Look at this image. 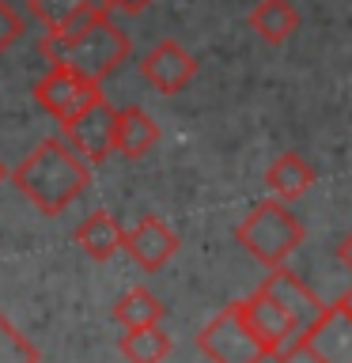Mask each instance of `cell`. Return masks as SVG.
Here are the masks:
<instances>
[{
	"instance_id": "6da1fadb",
	"label": "cell",
	"mask_w": 352,
	"mask_h": 363,
	"mask_svg": "<svg viewBox=\"0 0 352 363\" xmlns=\"http://www.w3.org/2000/svg\"><path fill=\"white\" fill-rule=\"evenodd\" d=\"M326 306L329 303H322L292 269L280 265L261 280V288L250 299H243V314L246 325L254 329V337L265 345L269 359L288 363L303 356L307 333L326 314Z\"/></svg>"
},
{
	"instance_id": "7a4b0ae2",
	"label": "cell",
	"mask_w": 352,
	"mask_h": 363,
	"mask_svg": "<svg viewBox=\"0 0 352 363\" xmlns=\"http://www.w3.org/2000/svg\"><path fill=\"white\" fill-rule=\"evenodd\" d=\"M11 186L42 216H61L91 186V163L65 136H53V140H42L11 170Z\"/></svg>"
},
{
	"instance_id": "3957f363",
	"label": "cell",
	"mask_w": 352,
	"mask_h": 363,
	"mask_svg": "<svg viewBox=\"0 0 352 363\" xmlns=\"http://www.w3.org/2000/svg\"><path fill=\"white\" fill-rule=\"evenodd\" d=\"M38 50L45 53L50 65H65L102 87V79H110L129 61L133 45H129V34L121 27H114L110 16H102L72 34H42Z\"/></svg>"
},
{
	"instance_id": "277c9868",
	"label": "cell",
	"mask_w": 352,
	"mask_h": 363,
	"mask_svg": "<svg viewBox=\"0 0 352 363\" xmlns=\"http://www.w3.org/2000/svg\"><path fill=\"white\" fill-rule=\"evenodd\" d=\"M238 246L265 269H280L295 250L303 246V223L288 212V201H261L238 223Z\"/></svg>"
},
{
	"instance_id": "5b68a950",
	"label": "cell",
	"mask_w": 352,
	"mask_h": 363,
	"mask_svg": "<svg viewBox=\"0 0 352 363\" xmlns=\"http://www.w3.org/2000/svg\"><path fill=\"white\" fill-rule=\"evenodd\" d=\"M197 348L212 363H265L269 359L265 345H261L254 337V329L246 325L243 299L227 303L220 314L204 322V329L197 333Z\"/></svg>"
},
{
	"instance_id": "8992f818",
	"label": "cell",
	"mask_w": 352,
	"mask_h": 363,
	"mask_svg": "<svg viewBox=\"0 0 352 363\" xmlns=\"http://www.w3.org/2000/svg\"><path fill=\"white\" fill-rule=\"evenodd\" d=\"M118 113L106 99H91L76 118L61 121V136L76 147L87 163H102L110 152H118Z\"/></svg>"
},
{
	"instance_id": "52a82bcc",
	"label": "cell",
	"mask_w": 352,
	"mask_h": 363,
	"mask_svg": "<svg viewBox=\"0 0 352 363\" xmlns=\"http://www.w3.org/2000/svg\"><path fill=\"white\" fill-rule=\"evenodd\" d=\"M99 95H102V87L95 84V79L79 76V72H72V68H65V65H50V72L34 84V102H38L45 113H53L57 121L76 118V113L84 110L91 99H99Z\"/></svg>"
},
{
	"instance_id": "ba28073f",
	"label": "cell",
	"mask_w": 352,
	"mask_h": 363,
	"mask_svg": "<svg viewBox=\"0 0 352 363\" xmlns=\"http://www.w3.org/2000/svg\"><path fill=\"white\" fill-rule=\"evenodd\" d=\"M141 76L159 91V95H178V91H186V84L197 76V57H193L182 42L163 38L141 57Z\"/></svg>"
},
{
	"instance_id": "9c48e42d",
	"label": "cell",
	"mask_w": 352,
	"mask_h": 363,
	"mask_svg": "<svg viewBox=\"0 0 352 363\" xmlns=\"http://www.w3.org/2000/svg\"><path fill=\"white\" fill-rule=\"evenodd\" d=\"M303 356H311L314 363H352V311L341 299L329 303L307 333Z\"/></svg>"
},
{
	"instance_id": "30bf717a",
	"label": "cell",
	"mask_w": 352,
	"mask_h": 363,
	"mask_svg": "<svg viewBox=\"0 0 352 363\" xmlns=\"http://www.w3.org/2000/svg\"><path fill=\"white\" fill-rule=\"evenodd\" d=\"M178 235L159 220V216H141L129 231H125V254H129L144 272H159L170 257L178 254Z\"/></svg>"
},
{
	"instance_id": "8fae6325",
	"label": "cell",
	"mask_w": 352,
	"mask_h": 363,
	"mask_svg": "<svg viewBox=\"0 0 352 363\" xmlns=\"http://www.w3.org/2000/svg\"><path fill=\"white\" fill-rule=\"evenodd\" d=\"M27 8L45 34H72L110 16V0H27Z\"/></svg>"
},
{
	"instance_id": "7c38bea8",
	"label": "cell",
	"mask_w": 352,
	"mask_h": 363,
	"mask_svg": "<svg viewBox=\"0 0 352 363\" xmlns=\"http://www.w3.org/2000/svg\"><path fill=\"white\" fill-rule=\"evenodd\" d=\"M265 186H269V193L277 201H295V197H303V193L314 186V167L307 163L299 152H284V155H277L269 163Z\"/></svg>"
},
{
	"instance_id": "4fadbf2b",
	"label": "cell",
	"mask_w": 352,
	"mask_h": 363,
	"mask_svg": "<svg viewBox=\"0 0 352 363\" xmlns=\"http://www.w3.org/2000/svg\"><path fill=\"white\" fill-rule=\"evenodd\" d=\"M76 242L91 261H110L118 250H125V227L110 212H91L76 227Z\"/></svg>"
},
{
	"instance_id": "5bb4252c",
	"label": "cell",
	"mask_w": 352,
	"mask_h": 363,
	"mask_svg": "<svg viewBox=\"0 0 352 363\" xmlns=\"http://www.w3.org/2000/svg\"><path fill=\"white\" fill-rule=\"evenodd\" d=\"M246 23H250V30H254L261 42L280 45V42H288L292 34L299 30V11H295L292 0H258Z\"/></svg>"
},
{
	"instance_id": "9a60e30c",
	"label": "cell",
	"mask_w": 352,
	"mask_h": 363,
	"mask_svg": "<svg viewBox=\"0 0 352 363\" xmlns=\"http://www.w3.org/2000/svg\"><path fill=\"white\" fill-rule=\"evenodd\" d=\"M159 144V125L148 110L125 106L118 113V155L125 159H144Z\"/></svg>"
},
{
	"instance_id": "2e32d148",
	"label": "cell",
	"mask_w": 352,
	"mask_h": 363,
	"mask_svg": "<svg viewBox=\"0 0 352 363\" xmlns=\"http://www.w3.org/2000/svg\"><path fill=\"white\" fill-rule=\"evenodd\" d=\"M167 314V306L155 299L148 288H129L114 303V322L121 329H144V325H159Z\"/></svg>"
},
{
	"instance_id": "e0dca14e",
	"label": "cell",
	"mask_w": 352,
	"mask_h": 363,
	"mask_svg": "<svg viewBox=\"0 0 352 363\" xmlns=\"http://www.w3.org/2000/svg\"><path fill=\"white\" fill-rule=\"evenodd\" d=\"M118 348L129 363H163L170 356V348H175V340L159 325H144V329H125Z\"/></svg>"
},
{
	"instance_id": "ac0fdd59",
	"label": "cell",
	"mask_w": 352,
	"mask_h": 363,
	"mask_svg": "<svg viewBox=\"0 0 352 363\" xmlns=\"http://www.w3.org/2000/svg\"><path fill=\"white\" fill-rule=\"evenodd\" d=\"M0 363H38V348L23 337L19 325H11L0 311Z\"/></svg>"
},
{
	"instance_id": "d6986e66",
	"label": "cell",
	"mask_w": 352,
	"mask_h": 363,
	"mask_svg": "<svg viewBox=\"0 0 352 363\" xmlns=\"http://www.w3.org/2000/svg\"><path fill=\"white\" fill-rule=\"evenodd\" d=\"M19 38H23V16L8 4V0H0V53L11 50Z\"/></svg>"
},
{
	"instance_id": "ffe728a7",
	"label": "cell",
	"mask_w": 352,
	"mask_h": 363,
	"mask_svg": "<svg viewBox=\"0 0 352 363\" xmlns=\"http://www.w3.org/2000/svg\"><path fill=\"white\" fill-rule=\"evenodd\" d=\"M152 0H110V8H118V11H125V16H136V11H144Z\"/></svg>"
},
{
	"instance_id": "44dd1931",
	"label": "cell",
	"mask_w": 352,
	"mask_h": 363,
	"mask_svg": "<svg viewBox=\"0 0 352 363\" xmlns=\"http://www.w3.org/2000/svg\"><path fill=\"white\" fill-rule=\"evenodd\" d=\"M337 254H341V261H345V269L352 272V235H348V238H345V242H341V246H337Z\"/></svg>"
},
{
	"instance_id": "7402d4cb",
	"label": "cell",
	"mask_w": 352,
	"mask_h": 363,
	"mask_svg": "<svg viewBox=\"0 0 352 363\" xmlns=\"http://www.w3.org/2000/svg\"><path fill=\"white\" fill-rule=\"evenodd\" d=\"M341 303H345V306H348V311H352V288H348L345 295H341Z\"/></svg>"
},
{
	"instance_id": "603a6c76",
	"label": "cell",
	"mask_w": 352,
	"mask_h": 363,
	"mask_svg": "<svg viewBox=\"0 0 352 363\" xmlns=\"http://www.w3.org/2000/svg\"><path fill=\"white\" fill-rule=\"evenodd\" d=\"M4 182H8V167L0 163V186H4Z\"/></svg>"
}]
</instances>
